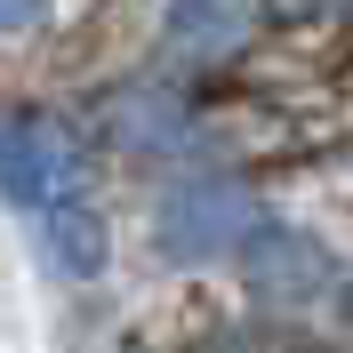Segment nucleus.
<instances>
[{
    "label": "nucleus",
    "mask_w": 353,
    "mask_h": 353,
    "mask_svg": "<svg viewBox=\"0 0 353 353\" xmlns=\"http://www.w3.org/2000/svg\"><path fill=\"white\" fill-rule=\"evenodd\" d=\"M273 217L265 209V185L233 161H185L153 193V257L176 273H209V265H233L241 241Z\"/></svg>",
    "instance_id": "1"
},
{
    "label": "nucleus",
    "mask_w": 353,
    "mask_h": 353,
    "mask_svg": "<svg viewBox=\"0 0 353 353\" xmlns=\"http://www.w3.org/2000/svg\"><path fill=\"white\" fill-rule=\"evenodd\" d=\"M0 193L17 209H57V201L88 193V153L81 137L41 105H0Z\"/></svg>",
    "instance_id": "2"
},
{
    "label": "nucleus",
    "mask_w": 353,
    "mask_h": 353,
    "mask_svg": "<svg viewBox=\"0 0 353 353\" xmlns=\"http://www.w3.org/2000/svg\"><path fill=\"white\" fill-rule=\"evenodd\" d=\"M233 273H241V289L257 297L265 313H313V305H330V289H337V249L321 241L313 225L265 217L257 233L241 241Z\"/></svg>",
    "instance_id": "3"
},
{
    "label": "nucleus",
    "mask_w": 353,
    "mask_h": 353,
    "mask_svg": "<svg viewBox=\"0 0 353 353\" xmlns=\"http://www.w3.org/2000/svg\"><path fill=\"white\" fill-rule=\"evenodd\" d=\"M97 129L137 169H185L201 153V105L185 88H169V81H121L97 105Z\"/></svg>",
    "instance_id": "4"
},
{
    "label": "nucleus",
    "mask_w": 353,
    "mask_h": 353,
    "mask_svg": "<svg viewBox=\"0 0 353 353\" xmlns=\"http://www.w3.org/2000/svg\"><path fill=\"white\" fill-rule=\"evenodd\" d=\"M273 0H161V57L185 72H225L265 41Z\"/></svg>",
    "instance_id": "5"
},
{
    "label": "nucleus",
    "mask_w": 353,
    "mask_h": 353,
    "mask_svg": "<svg viewBox=\"0 0 353 353\" xmlns=\"http://www.w3.org/2000/svg\"><path fill=\"white\" fill-rule=\"evenodd\" d=\"M41 249L48 265L65 273V281H105V265H112V225L81 201H57V209H41Z\"/></svg>",
    "instance_id": "6"
},
{
    "label": "nucleus",
    "mask_w": 353,
    "mask_h": 353,
    "mask_svg": "<svg viewBox=\"0 0 353 353\" xmlns=\"http://www.w3.org/2000/svg\"><path fill=\"white\" fill-rule=\"evenodd\" d=\"M57 17V0H0V41H24V32H41Z\"/></svg>",
    "instance_id": "7"
},
{
    "label": "nucleus",
    "mask_w": 353,
    "mask_h": 353,
    "mask_svg": "<svg viewBox=\"0 0 353 353\" xmlns=\"http://www.w3.org/2000/svg\"><path fill=\"white\" fill-rule=\"evenodd\" d=\"M305 17H321L330 32H353V0H297Z\"/></svg>",
    "instance_id": "8"
},
{
    "label": "nucleus",
    "mask_w": 353,
    "mask_h": 353,
    "mask_svg": "<svg viewBox=\"0 0 353 353\" xmlns=\"http://www.w3.org/2000/svg\"><path fill=\"white\" fill-rule=\"evenodd\" d=\"M129 353H145V345H129Z\"/></svg>",
    "instance_id": "9"
}]
</instances>
